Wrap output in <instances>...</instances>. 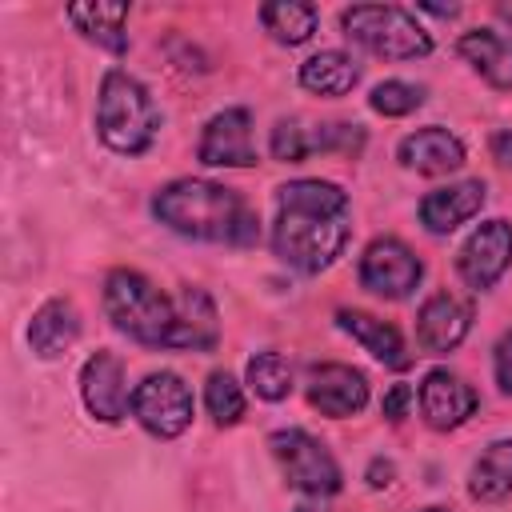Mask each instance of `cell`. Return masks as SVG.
<instances>
[{
	"label": "cell",
	"instance_id": "603a6c76",
	"mask_svg": "<svg viewBox=\"0 0 512 512\" xmlns=\"http://www.w3.org/2000/svg\"><path fill=\"white\" fill-rule=\"evenodd\" d=\"M296 80H300L304 92L336 100V96H348V92L360 84V64H356L344 48H324V52H312V56L300 64Z\"/></svg>",
	"mask_w": 512,
	"mask_h": 512
},
{
	"label": "cell",
	"instance_id": "277c9868",
	"mask_svg": "<svg viewBox=\"0 0 512 512\" xmlns=\"http://www.w3.org/2000/svg\"><path fill=\"white\" fill-rule=\"evenodd\" d=\"M96 136L116 156H144L160 136V108L144 80L108 68L96 88Z\"/></svg>",
	"mask_w": 512,
	"mask_h": 512
},
{
	"label": "cell",
	"instance_id": "2e32d148",
	"mask_svg": "<svg viewBox=\"0 0 512 512\" xmlns=\"http://www.w3.org/2000/svg\"><path fill=\"white\" fill-rule=\"evenodd\" d=\"M396 160L416 176H448V172L464 168L468 148H464V140L456 132L440 128V124H428V128L408 132L396 144Z\"/></svg>",
	"mask_w": 512,
	"mask_h": 512
},
{
	"label": "cell",
	"instance_id": "d6a6232c",
	"mask_svg": "<svg viewBox=\"0 0 512 512\" xmlns=\"http://www.w3.org/2000/svg\"><path fill=\"white\" fill-rule=\"evenodd\" d=\"M420 12H432V16H444V20H452L460 8H456V4H448V8H444V4H420Z\"/></svg>",
	"mask_w": 512,
	"mask_h": 512
},
{
	"label": "cell",
	"instance_id": "e0dca14e",
	"mask_svg": "<svg viewBox=\"0 0 512 512\" xmlns=\"http://www.w3.org/2000/svg\"><path fill=\"white\" fill-rule=\"evenodd\" d=\"M484 200H488L484 180H456V184L432 188V192L420 200V224H424L432 236H448V232H456L460 224H468L472 216H480Z\"/></svg>",
	"mask_w": 512,
	"mask_h": 512
},
{
	"label": "cell",
	"instance_id": "f546056e",
	"mask_svg": "<svg viewBox=\"0 0 512 512\" xmlns=\"http://www.w3.org/2000/svg\"><path fill=\"white\" fill-rule=\"evenodd\" d=\"M492 372H496L500 392L512 396V328H508V332L496 340V348H492Z\"/></svg>",
	"mask_w": 512,
	"mask_h": 512
},
{
	"label": "cell",
	"instance_id": "30bf717a",
	"mask_svg": "<svg viewBox=\"0 0 512 512\" xmlns=\"http://www.w3.org/2000/svg\"><path fill=\"white\" fill-rule=\"evenodd\" d=\"M196 160L204 168H252L256 156V132H252V112L244 104L220 108L204 120Z\"/></svg>",
	"mask_w": 512,
	"mask_h": 512
},
{
	"label": "cell",
	"instance_id": "e575fe53",
	"mask_svg": "<svg viewBox=\"0 0 512 512\" xmlns=\"http://www.w3.org/2000/svg\"><path fill=\"white\" fill-rule=\"evenodd\" d=\"M292 512H324V508H316V504H300V508H292Z\"/></svg>",
	"mask_w": 512,
	"mask_h": 512
},
{
	"label": "cell",
	"instance_id": "83f0119b",
	"mask_svg": "<svg viewBox=\"0 0 512 512\" xmlns=\"http://www.w3.org/2000/svg\"><path fill=\"white\" fill-rule=\"evenodd\" d=\"M424 84H412V80H380L372 92H368V108L376 116H388V120H400V116H412L420 104H424Z\"/></svg>",
	"mask_w": 512,
	"mask_h": 512
},
{
	"label": "cell",
	"instance_id": "7a4b0ae2",
	"mask_svg": "<svg viewBox=\"0 0 512 512\" xmlns=\"http://www.w3.org/2000/svg\"><path fill=\"white\" fill-rule=\"evenodd\" d=\"M152 216L184 240L232 244V248H248L260 240L256 208H248V200L236 188L200 180V176H180V180H168L164 188H156Z\"/></svg>",
	"mask_w": 512,
	"mask_h": 512
},
{
	"label": "cell",
	"instance_id": "6da1fadb",
	"mask_svg": "<svg viewBox=\"0 0 512 512\" xmlns=\"http://www.w3.org/2000/svg\"><path fill=\"white\" fill-rule=\"evenodd\" d=\"M352 232L348 192L320 176H300L276 188V220H272V252L284 268L300 276H316L336 264Z\"/></svg>",
	"mask_w": 512,
	"mask_h": 512
},
{
	"label": "cell",
	"instance_id": "44dd1931",
	"mask_svg": "<svg viewBox=\"0 0 512 512\" xmlns=\"http://www.w3.org/2000/svg\"><path fill=\"white\" fill-rule=\"evenodd\" d=\"M76 340H80V312H76L72 300L52 296V300H44V304L32 312V320H28V348H32L40 360L64 356Z\"/></svg>",
	"mask_w": 512,
	"mask_h": 512
},
{
	"label": "cell",
	"instance_id": "3957f363",
	"mask_svg": "<svg viewBox=\"0 0 512 512\" xmlns=\"http://www.w3.org/2000/svg\"><path fill=\"white\" fill-rule=\"evenodd\" d=\"M104 316L116 332L144 348H172L180 304L136 268H112L104 276Z\"/></svg>",
	"mask_w": 512,
	"mask_h": 512
},
{
	"label": "cell",
	"instance_id": "7c38bea8",
	"mask_svg": "<svg viewBox=\"0 0 512 512\" xmlns=\"http://www.w3.org/2000/svg\"><path fill=\"white\" fill-rule=\"evenodd\" d=\"M80 400L92 420L100 424H120L132 412V392H128V372L124 360L108 348L92 352L80 368Z\"/></svg>",
	"mask_w": 512,
	"mask_h": 512
},
{
	"label": "cell",
	"instance_id": "8fae6325",
	"mask_svg": "<svg viewBox=\"0 0 512 512\" xmlns=\"http://www.w3.org/2000/svg\"><path fill=\"white\" fill-rule=\"evenodd\" d=\"M508 268H512V220L500 216L472 228L456 252V272L472 292H492Z\"/></svg>",
	"mask_w": 512,
	"mask_h": 512
},
{
	"label": "cell",
	"instance_id": "cb8c5ba5",
	"mask_svg": "<svg viewBox=\"0 0 512 512\" xmlns=\"http://www.w3.org/2000/svg\"><path fill=\"white\" fill-rule=\"evenodd\" d=\"M468 496L496 504L504 496H512V436L492 440L468 468Z\"/></svg>",
	"mask_w": 512,
	"mask_h": 512
},
{
	"label": "cell",
	"instance_id": "9a60e30c",
	"mask_svg": "<svg viewBox=\"0 0 512 512\" xmlns=\"http://www.w3.org/2000/svg\"><path fill=\"white\" fill-rule=\"evenodd\" d=\"M472 332V304L452 292H432L416 312V344L428 356H448Z\"/></svg>",
	"mask_w": 512,
	"mask_h": 512
},
{
	"label": "cell",
	"instance_id": "4fadbf2b",
	"mask_svg": "<svg viewBox=\"0 0 512 512\" xmlns=\"http://www.w3.org/2000/svg\"><path fill=\"white\" fill-rule=\"evenodd\" d=\"M304 396L308 404L320 412V416H332V420H348L356 412H364L368 404V376L352 364H340V360H324V364H312L308 376H304Z\"/></svg>",
	"mask_w": 512,
	"mask_h": 512
},
{
	"label": "cell",
	"instance_id": "ba28073f",
	"mask_svg": "<svg viewBox=\"0 0 512 512\" xmlns=\"http://www.w3.org/2000/svg\"><path fill=\"white\" fill-rule=\"evenodd\" d=\"M364 148V128L360 124H344V120H300V116H280L268 132V152L280 164H300L312 152H344V156H360Z\"/></svg>",
	"mask_w": 512,
	"mask_h": 512
},
{
	"label": "cell",
	"instance_id": "5bb4252c",
	"mask_svg": "<svg viewBox=\"0 0 512 512\" xmlns=\"http://www.w3.org/2000/svg\"><path fill=\"white\" fill-rule=\"evenodd\" d=\"M416 400H420V416H424V424L432 432H452V428L468 424L476 404H480L476 388L460 372H452V368L424 372V380L416 388Z\"/></svg>",
	"mask_w": 512,
	"mask_h": 512
},
{
	"label": "cell",
	"instance_id": "d590c367",
	"mask_svg": "<svg viewBox=\"0 0 512 512\" xmlns=\"http://www.w3.org/2000/svg\"><path fill=\"white\" fill-rule=\"evenodd\" d=\"M420 512H452V508H440V504H432V508H420Z\"/></svg>",
	"mask_w": 512,
	"mask_h": 512
},
{
	"label": "cell",
	"instance_id": "4316f807",
	"mask_svg": "<svg viewBox=\"0 0 512 512\" xmlns=\"http://www.w3.org/2000/svg\"><path fill=\"white\" fill-rule=\"evenodd\" d=\"M204 408H208V416H212L216 428L240 424V420H244V408H248L240 380H236L232 372H212V376L204 380Z\"/></svg>",
	"mask_w": 512,
	"mask_h": 512
},
{
	"label": "cell",
	"instance_id": "ffe728a7",
	"mask_svg": "<svg viewBox=\"0 0 512 512\" xmlns=\"http://www.w3.org/2000/svg\"><path fill=\"white\" fill-rule=\"evenodd\" d=\"M176 304H180V324H176L172 352H212L220 344V312H216V300L204 288L184 284L176 292Z\"/></svg>",
	"mask_w": 512,
	"mask_h": 512
},
{
	"label": "cell",
	"instance_id": "52a82bcc",
	"mask_svg": "<svg viewBox=\"0 0 512 512\" xmlns=\"http://www.w3.org/2000/svg\"><path fill=\"white\" fill-rule=\"evenodd\" d=\"M196 416V400L192 388L184 384V376L176 372H148L136 388H132V420L156 436V440H176L192 428Z\"/></svg>",
	"mask_w": 512,
	"mask_h": 512
},
{
	"label": "cell",
	"instance_id": "9c48e42d",
	"mask_svg": "<svg viewBox=\"0 0 512 512\" xmlns=\"http://www.w3.org/2000/svg\"><path fill=\"white\" fill-rule=\"evenodd\" d=\"M360 284L384 300H408L424 280V260L400 236H376L360 252Z\"/></svg>",
	"mask_w": 512,
	"mask_h": 512
},
{
	"label": "cell",
	"instance_id": "f1b7e54d",
	"mask_svg": "<svg viewBox=\"0 0 512 512\" xmlns=\"http://www.w3.org/2000/svg\"><path fill=\"white\" fill-rule=\"evenodd\" d=\"M412 400H416V388L412 384H392L388 392H384V400H380V412L392 420V424H400V420H408V412H412Z\"/></svg>",
	"mask_w": 512,
	"mask_h": 512
},
{
	"label": "cell",
	"instance_id": "836d02e7",
	"mask_svg": "<svg viewBox=\"0 0 512 512\" xmlns=\"http://www.w3.org/2000/svg\"><path fill=\"white\" fill-rule=\"evenodd\" d=\"M496 16H500L504 24H512V4H496Z\"/></svg>",
	"mask_w": 512,
	"mask_h": 512
},
{
	"label": "cell",
	"instance_id": "5b68a950",
	"mask_svg": "<svg viewBox=\"0 0 512 512\" xmlns=\"http://www.w3.org/2000/svg\"><path fill=\"white\" fill-rule=\"evenodd\" d=\"M340 28L352 44L384 60H424L436 48L416 12L400 4H352L340 12Z\"/></svg>",
	"mask_w": 512,
	"mask_h": 512
},
{
	"label": "cell",
	"instance_id": "d4e9b609",
	"mask_svg": "<svg viewBox=\"0 0 512 512\" xmlns=\"http://www.w3.org/2000/svg\"><path fill=\"white\" fill-rule=\"evenodd\" d=\"M260 24L276 44L296 48V44L312 40V32L320 24V8L300 4V0H272V4H260Z\"/></svg>",
	"mask_w": 512,
	"mask_h": 512
},
{
	"label": "cell",
	"instance_id": "484cf974",
	"mask_svg": "<svg viewBox=\"0 0 512 512\" xmlns=\"http://www.w3.org/2000/svg\"><path fill=\"white\" fill-rule=\"evenodd\" d=\"M244 384H248L260 400L276 404V400L292 396V364H288L276 348H264V352H256V356L244 364Z\"/></svg>",
	"mask_w": 512,
	"mask_h": 512
},
{
	"label": "cell",
	"instance_id": "8992f818",
	"mask_svg": "<svg viewBox=\"0 0 512 512\" xmlns=\"http://www.w3.org/2000/svg\"><path fill=\"white\" fill-rule=\"evenodd\" d=\"M268 448H272L288 488H296L300 496L328 500V496H336L344 488V472H340L336 456L308 428H296V424L292 428H276L268 436Z\"/></svg>",
	"mask_w": 512,
	"mask_h": 512
},
{
	"label": "cell",
	"instance_id": "7402d4cb",
	"mask_svg": "<svg viewBox=\"0 0 512 512\" xmlns=\"http://www.w3.org/2000/svg\"><path fill=\"white\" fill-rule=\"evenodd\" d=\"M68 24L96 48L124 56L128 52V4H68Z\"/></svg>",
	"mask_w": 512,
	"mask_h": 512
},
{
	"label": "cell",
	"instance_id": "d6986e66",
	"mask_svg": "<svg viewBox=\"0 0 512 512\" xmlns=\"http://www.w3.org/2000/svg\"><path fill=\"white\" fill-rule=\"evenodd\" d=\"M456 56L492 88L512 92V36H500L496 28H468L456 40Z\"/></svg>",
	"mask_w": 512,
	"mask_h": 512
},
{
	"label": "cell",
	"instance_id": "ac0fdd59",
	"mask_svg": "<svg viewBox=\"0 0 512 512\" xmlns=\"http://www.w3.org/2000/svg\"><path fill=\"white\" fill-rule=\"evenodd\" d=\"M336 328L344 336H352L372 360H380L384 368H408L412 356H408V344L400 336L396 324L364 312V308H336Z\"/></svg>",
	"mask_w": 512,
	"mask_h": 512
},
{
	"label": "cell",
	"instance_id": "4dcf8cb0",
	"mask_svg": "<svg viewBox=\"0 0 512 512\" xmlns=\"http://www.w3.org/2000/svg\"><path fill=\"white\" fill-rule=\"evenodd\" d=\"M364 480H368V488H388V484L396 480V460H388V456H372L368 468H364Z\"/></svg>",
	"mask_w": 512,
	"mask_h": 512
},
{
	"label": "cell",
	"instance_id": "1f68e13d",
	"mask_svg": "<svg viewBox=\"0 0 512 512\" xmlns=\"http://www.w3.org/2000/svg\"><path fill=\"white\" fill-rule=\"evenodd\" d=\"M488 152H492V160H496L500 168H512V128H500V132H492V140H488Z\"/></svg>",
	"mask_w": 512,
	"mask_h": 512
}]
</instances>
